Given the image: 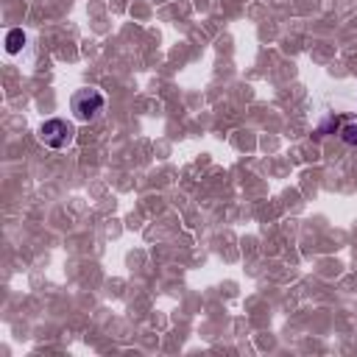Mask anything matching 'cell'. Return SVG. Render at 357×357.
Returning a JSON list of instances; mask_svg holds the SVG:
<instances>
[{
	"mask_svg": "<svg viewBox=\"0 0 357 357\" xmlns=\"http://www.w3.org/2000/svg\"><path fill=\"white\" fill-rule=\"evenodd\" d=\"M73 137H75L73 123H67V120H61V117H50V120H45V123L39 126V139H42L47 148L61 151V148H67V145L73 142Z\"/></svg>",
	"mask_w": 357,
	"mask_h": 357,
	"instance_id": "1",
	"label": "cell"
},
{
	"mask_svg": "<svg viewBox=\"0 0 357 357\" xmlns=\"http://www.w3.org/2000/svg\"><path fill=\"white\" fill-rule=\"evenodd\" d=\"M103 106H106V98L98 89H78L73 95V114L81 123H92L103 112Z\"/></svg>",
	"mask_w": 357,
	"mask_h": 357,
	"instance_id": "2",
	"label": "cell"
},
{
	"mask_svg": "<svg viewBox=\"0 0 357 357\" xmlns=\"http://www.w3.org/2000/svg\"><path fill=\"white\" fill-rule=\"evenodd\" d=\"M22 45H25V33H22V28L8 31V36H6V50H8V53H20Z\"/></svg>",
	"mask_w": 357,
	"mask_h": 357,
	"instance_id": "3",
	"label": "cell"
},
{
	"mask_svg": "<svg viewBox=\"0 0 357 357\" xmlns=\"http://www.w3.org/2000/svg\"><path fill=\"white\" fill-rule=\"evenodd\" d=\"M340 137H343L346 145H357V123H346L340 128Z\"/></svg>",
	"mask_w": 357,
	"mask_h": 357,
	"instance_id": "4",
	"label": "cell"
}]
</instances>
